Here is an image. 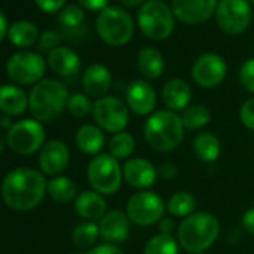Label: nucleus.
<instances>
[{"label":"nucleus","instance_id":"1","mask_svg":"<svg viewBox=\"0 0 254 254\" xmlns=\"http://www.w3.org/2000/svg\"><path fill=\"white\" fill-rule=\"evenodd\" d=\"M45 177L29 168L11 171L2 184V197L5 203L15 211H30L36 208L47 191Z\"/></svg>","mask_w":254,"mask_h":254},{"label":"nucleus","instance_id":"2","mask_svg":"<svg viewBox=\"0 0 254 254\" xmlns=\"http://www.w3.org/2000/svg\"><path fill=\"white\" fill-rule=\"evenodd\" d=\"M145 141L153 150L169 153L177 150L184 139V124L177 112L162 109L153 112L144 126Z\"/></svg>","mask_w":254,"mask_h":254},{"label":"nucleus","instance_id":"3","mask_svg":"<svg viewBox=\"0 0 254 254\" xmlns=\"http://www.w3.org/2000/svg\"><path fill=\"white\" fill-rule=\"evenodd\" d=\"M218 220L209 212H193L183 218L177 229L178 244L189 253L197 254L208 250L218 238Z\"/></svg>","mask_w":254,"mask_h":254},{"label":"nucleus","instance_id":"4","mask_svg":"<svg viewBox=\"0 0 254 254\" xmlns=\"http://www.w3.org/2000/svg\"><path fill=\"white\" fill-rule=\"evenodd\" d=\"M67 90L56 79L39 81L29 96V108L35 120L39 123L56 120L67 105Z\"/></svg>","mask_w":254,"mask_h":254},{"label":"nucleus","instance_id":"5","mask_svg":"<svg viewBox=\"0 0 254 254\" xmlns=\"http://www.w3.org/2000/svg\"><path fill=\"white\" fill-rule=\"evenodd\" d=\"M99 38L109 47H124L135 35V21L123 8L108 6L99 12L96 20Z\"/></svg>","mask_w":254,"mask_h":254},{"label":"nucleus","instance_id":"6","mask_svg":"<svg viewBox=\"0 0 254 254\" xmlns=\"http://www.w3.org/2000/svg\"><path fill=\"white\" fill-rule=\"evenodd\" d=\"M138 24L147 38L163 41L174 32L175 15L162 0H147L138 11Z\"/></svg>","mask_w":254,"mask_h":254},{"label":"nucleus","instance_id":"7","mask_svg":"<svg viewBox=\"0 0 254 254\" xmlns=\"http://www.w3.org/2000/svg\"><path fill=\"white\" fill-rule=\"evenodd\" d=\"M87 177L94 191L100 194H114L121 187L123 169L118 160L111 154H97L88 163Z\"/></svg>","mask_w":254,"mask_h":254},{"label":"nucleus","instance_id":"8","mask_svg":"<svg viewBox=\"0 0 254 254\" xmlns=\"http://www.w3.org/2000/svg\"><path fill=\"white\" fill-rule=\"evenodd\" d=\"M165 209L166 205L157 193L142 190L129 199L126 214L138 226H153L163 218Z\"/></svg>","mask_w":254,"mask_h":254},{"label":"nucleus","instance_id":"9","mask_svg":"<svg viewBox=\"0 0 254 254\" xmlns=\"http://www.w3.org/2000/svg\"><path fill=\"white\" fill-rule=\"evenodd\" d=\"M93 115L100 129L111 133L124 132L130 120L129 106L121 99L114 96H105L102 99H97L93 106Z\"/></svg>","mask_w":254,"mask_h":254},{"label":"nucleus","instance_id":"10","mask_svg":"<svg viewBox=\"0 0 254 254\" xmlns=\"http://www.w3.org/2000/svg\"><path fill=\"white\" fill-rule=\"evenodd\" d=\"M45 129L38 120H21L8 132V145L18 154L27 156L42 148Z\"/></svg>","mask_w":254,"mask_h":254},{"label":"nucleus","instance_id":"11","mask_svg":"<svg viewBox=\"0 0 254 254\" xmlns=\"http://www.w3.org/2000/svg\"><path fill=\"white\" fill-rule=\"evenodd\" d=\"M215 18L218 27L232 36L244 33L251 23V8L248 0H220Z\"/></svg>","mask_w":254,"mask_h":254},{"label":"nucleus","instance_id":"12","mask_svg":"<svg viewBox=\"0 0 254 254\" xmlns=\"http://www.w3.org/2000/svg\"><path fill=\"white\" fill-rule=\"evenodd\" d=\"M6 72L9 78L18 84H35L45 73V62L36 53H17L9 59L6 64Z\"/></svg>","mask_w":254,"mask_h":254},{"label":"nucleus","instance_id":"13","mask_svg":"<svg viewBox=\"0 0 254 254\" xmlns=\"http://www.w3.org/2000/svg\"><path fill=\"white\" fill-rule=\"evenodd\" d=\"M226 72L227 66L221 56L215 53H205L193 63L191 78L202 88H214L223 82Z\"/></svg>","mask_w":254,"mask_h":254},{"label":"nucleus","instance_id":"14","mask_svg":"<svg viewBox=\"0 0 254 254\" xmlns=\"http://www.w3.org/2000/svg\"><path fill=\"white\" fill-rule=\"evenodd\" d=\"M217 0H172V12L184 24L208 21L217 11Z\"/></svg>","mask_w":254,"mask_h":254},{"label":"nucleus","instance_id":"15","mask_svg":"<svg viewBox=\"0 0 254 254\" xmlns=\"http://www.w3.org/2000/svg\"><path fill=\"white\" fill-rule=\"evenodd\" d=\"M126 102L130 111L138 115H150L156 109L157 96L151 84L144 79H136L126 90Z\"/></svg>","mask_w":254,"mask_h":254},{"label":"nucleus","instance_id":"16","mask_svg":"<svg viewBox=\"0 0 254 254\" xmlns=\"http://www.w3.org/2000/svg\"><path fill=\"white\" fill-rule=\"evenodd\" d=\"M130 218L126 212L114 209L106 212L99 220V233L106 244H120L124 242L130 235Z\"/></svg>","mask_w":254,"mask_h":254},{"label":"nucleus","instance_id":"17","mask_svg":"<svg viewBox=\"0 0 254 254\" xmlns=\"http://www.w3.org/2000/svg\"><path fill=\"white\" fill-rule=\"evenodd\" d=\"M124 181L135 189H148L157 180V169L145 159H130L123 166Z\"/></svg>","mask_w":254,"mask_h":254},{"label":"nucleus","instance_id":"18","mask_svg":"<svg viewBox=\"0 0 254 254\" xmlns=\"http://www.w3.org/2000/svg\"><path fill=\"white\" fill-rule=\"evenodd\" d=\"M69 163V150L62 141H50L41 148L39 166L47 175H59Z\"/></svg>","mask_w":254,"mask_h":254},{"label":"nucleus","instance_id":"19","mask_svg":"<svg viewBox=\"0 0 254 254\" xmlns=\"http://www.w3.org/2000/svg\"><path fill=\"white\" fill-rule=\"evenodd\" d=\"M111 72L106 66L96 63L87 67V70L82 75V87L90 97L102 99L106 96L111 87Z\"/></svg>","mask_w":254,"mask_h":254},{"label":"nucleus","instance_id":"20","mask_svg":"<svg viewBox=\"0 0 254 254\" xmlns=\"http://www.w3.org/2000/svg\"><path fill=\"white\" fill-rule=\"evenodd\" d=\"M162 97L169 111H172V112L184 111L190 106L191 88L184 79L172 78L163 85Z\"/></svg>","mask_w":254,"mask_h":254},{"label":"nucleus","instance_id":"21","mask_svg":"<svg viewBox=\"0 0 254 254\" xmlns=\"http://www.w3.org/2000/svg\"><path fill=\"white\" fill-rule=\"evenodd\" d=\"M59 26L62 33L70 41H81L87 35L85 14L79 6L75 5L62 9L59 15Z\"/></svg>","mask_w":254,"mask_h":254},{"label":"nucleus","instance_id":"22","mask_svg":"<svg viewBox=\"0 0 254 254\" xmlns=\"http://www.w3.org/2000/svg\"><path fill=\"white\" fill-rule=\"evenodd\" d=\"M75 211L85 221H96L106 214V202L100 193L85 190L76 196Z\"/></svg>","mask_w":254,"mask_h":254},{"label":"nucleus","instance_id":"23","mask_svg":"<svg viewBox=\"0 0 254 254\" xmlns=\"http://www.w3.org/2000/svg\"><path fill=\"white\" fill-rule=\"evenodd\" d=\"M48 64L60 76H72L81 67L79 56L67 48V47H57L48 54Z\"/></svg>","mask_w":254,"mask_h":254},{"label":"nucleus","instance_id":"24","mask_svg":"<svg viewBox=\"0 0 254 254\" xmlns=\"http://www.w3.org/2000/svg\"><path fill=\"white\" fill-rule=\"evenodd\" d=\"M75 142L82 153L97 156L105 147V135L100 127L94 124H84L76 132Z\"/></svg>","mask_w":254,"mask_h":254},{"label":"nucleus","instance_id":"25","mask_svg":"<svg viewBox=\"0 0 254 254\" xmlns=\"http://www.w3.org/2000/svg\"><path fill=\"white\" fill-rule=\"evenodd\" d=\"M29 106V99L26 93L15 85L0 87V111L6 117L21 115Z\"/></svg>","mask_w":254,"mask_h":254},{"label":"nucleus","instance_id":"26","mask_svg":"<svg viewBox=\"0 0 254 254\" xmlns=\"http://www.w3.org/2000/svg\"><path fill=\"white\" fill-rule=\"evenodd\" d=\"M138 67L147 79H157L165 72V59L157 48L144 47L138 53Z\"/></svg>","mask_w":254,"mask_h":254},{"label":"nucleus","instance_id":"27","mask_svg":"<svg viewBox=\"0 0 254 254\" xmlns=\"http://www.w3.org/2000/svg\"><path fill=\"white\" fill-rule=\"evenodd\" d=\"M193 151L197 156V159L205 163L215 162L221 153L220 139L215 135H212L211 132L199 133L193 141Z\"/></svg>","mask_w":254,"mask_h":254},{"label":"nucleus","instance_id":"28","mask_svg":"<svg viewBox=\"0 0 254 254\" xmlns=\"http://www.w3.org/2000/svg\"><path fill=\"white\" fill-rule=\"evenodd\" d=\"M47 191L57 203H69L70 200L76 199V186L67 177L53 178L47 186Z\"/></svg>","mask_w":254,"mask_h":254},{"label":"nucleus","instance_id":"29","mask_svg":"<svg viewBox=\"0 0 254 254\" xmlns=\"http://www.w3.org/2000/svg\"><path fill=\"white\" fill-rule=\"evenodd\" d=\"M8 36L15 47L27 48L38 41V29L30 21H17L9 27Z\"/></svg>","mask_w":254,"mask_h":254},{"label":"nucleus","instance_id":"30","mask_svg":"<svg viewBox=\"0 0 254 254\" xmlns=\"http://www.w3.org/2000/svg\"><path fill=\"white\" fill-rule=\"evenodd\" d=\"M196 208V199L193 194H190L189 191H177L174 193L168 203H166V209L171 215L174 217H189L193 214Z\"/></svg>","mask_w":254,"mask_h":254},{"label":"nucleus","instance_id":"31","mask_svg":"<svg viewBox=\"0 0 254 254\" xmlns=\"http://www.w3.org/2000/svg\"><path fill=\"white\" fill-rule=\"evenodd\" d=\"M109 154L117 160H126L129 159L135 151V139L130 133L120 132L115 133L109 141Z\"/></svg>","mask_w":254,"mask_h":254},{"label":"nucleus","instance_id":"32","mask_svg":"<svg viewBox=\"0 0 254 254\" xmlns=\"http://www.w3.org/2000/svg\"><path fill=\"white\" fill-rule=\"evenodd\" d=\"M184 127L190 130H197L202 129L211 121V112L206 106L203 105H190L187 109L183 111L181 115Z\"/></svg>","mask_w":254,"mask_h":254},{"label":"nucleus","instance_id":"33","mask_svg":"<svg viewBox=\"0 0 254 254\" xmlns=\"http://www.w3.org/2000/svg\"><path fill=\"white\" fill-rule=\"evenodd\" d=\"M97 236H100L99 233V224H96L94 221H84L79 223L73 232H72V239L73 244L79 248H88L93 247L97 241Z\"/></svg>","mask_w":254,"mask_h":254},{"label":"nucleus","instance_id":"34","mask_svg":"<svg viewBox=\"0 0 254 254\" xmlns=\"http://www.w3.org/2000/svg\"><path fill=\"white\" fill-rule=\"evenodd\" d=\"M144 254H178V241L171 235L159 233L145 244Z\"/></svg>","mask_w":254,"mask_h":254},{"label":"nucleus","instance_id":"35","mask_svg":"<svg viewBox=\"0 0 254 254\" xmlns=\"http://www.w3.org/2000/svg\"><path fill=\"white\" fill-rule=\"evenodd\" d=\"M93 103L91 100L88 99V96L85 94H81V93H76V94H72L69 96L67 99V111L73 115V117H78V118H84L87 117L90 112H93Z\"/></svg>","mask_w":254,"mask_h":254},{"label":"nucleus","instance_id":"36","mask_svg":"<svg viewBox=\"0 0 254 254\" xmlns=\"http://www.w3.org/2000/svg\"><path fill=\"white\" fill-rule=\"evenodd\" d=\"M239 82L247 91L254 93V59H248L242 63L239 69Z\"/></svg>","mask_w":254,"mask_h":254},{"label":"nucleus","instance_id":"37","mask_svg":"<svg viewBox=\"0 0 254 254\" xmlns=\"http://www.w3.org/2000/svg\"><path fill=\"white\" fill-rule=\"evenodd\" d=\"M62 41V35L56 30H47L44 35L39 38V50L41 51H53L54 48L59 47Z\"/></svg>","mask_w":254,"mask_h":254},{"label":"nucleus","instance_id":"38","mask_svg":"<svg viewBox=\"0 0 254 254\" xmlns=\"http://www.w3.org/2000/svg\"><path fill=\"white\" fill-rule=\"evenodd\" d=\"M239 117L247 129L254 132V97L244 102V105L241 106V111H239Z\"/></svg>","mask_w":254,"mask_h":254},{"label":"nucleus","instance_id":"39","mask_svg":"<svg viewBox=\"0 0 254 254\" xmlns=\"http://www.w3.org/2000/svg\"><path fill=\"white\" fill-rule=\"evenodd\" d=\"M36 5L44 11V12H48V14H54L57 11H60L64 3H66V0H35Z\"/></svg>","mask_w":254,"mask_h":254},{"label":"nucleus","instance_id":"40","mask_svg":"<svg viewBox=\"0 0 254 254\" xmlns=\"http://www.w3.org/2000/svg\"><path fill=\"white\" fill-rule=\"evenodd\" d=\"M87 254H124V251L114 244L105 242V244H100L97 247H93Z\"/></svg>","mask_w":254,"mask_h":254},{"label":"nucleus","instance_id":"41","mask_svg":"<svg viewBox=\"0 0 254 254\" xmlns=\"http://www.w3.org/2000/svg\"><path fill=\"white\" fill-rule=\"evenodd\" d=\"M79 5L88 11H103L108 8L109 0H78Z\"/></svg>","mask_w":254,"mask_h":254},{"label":"nucleus","instance_id":"42","mask_svg":"<svg viewBox=\"0 0 254 254\" xmlns=\"http://www.w3.org/2000/svg\"><path fill=\"white\" fill-rule=\"evenodd\" d=\"M242 226H244V229H245L248 233L254 235V208H250V209L242 215Z\"/></svg>","mask_w":254,"mask_h":254},{"label":"nucleus","instance_id":"43","mask_svg":"<svg viewBox=\"0 0 254 254\" xmlns=\"http://www.w3.org/2000/svg\"><path fill=\"white\" fill-rule=\"evenodd\" d=\"M175 174H177V168H175L172 163H163V165L157 169V175H159L160 178H165V180L172 178Z\"/></svg>","mask_w":254,"mask_h":254},{"label":"nucleus","instance_id":"44","mask_svg":"<svg viewBox=\"0 0 254 254\" xmlns=\"http://www.w3.org/2000/svg\"><path fill=\"white\" fill-rule=\"evenodd\" d=\"M159 227H160V232H162V233L171 235V232H172V229L175 227V224H174V220H172V218L163 217V218L159 221Z\"/></svg>","mask_w":254,"mask_h":254},{"label":"nucleus","instance_id":"45","mask_svg":"<svg viewBox=\"0 0 254 254\" xmlns=\"http://www.w3.org/2000/svg\"><path fill=\"white\" fill-rule=\"evenodd\" d=\"M118 2L124 8H136V6H142L147 0H118Z\"/></svg>","mask_w":254,"mask_h":254},{"label":"nucleus","instance_id":"46","mask_svg":"<svg viewBox=\"0 0 254 254\" xmlns=\"http://www.w3.org/2000/svg\"><path fill=\"white\" fill-rule=\"evenodd\" d=\"M6 30H8V27H6V18H5V15L2 12H0V42H2V39L5 38Z\"/></svg>","mask_w":254,"mask_h":254},{"label":"nucleus","instance_id":"47","mask_svg":"<svg viewBox=\"0 0 254 254\" xmlns=\"http://www.w3.org/2000/svg\"><path fill=\"white\" fill-rule=\"evenodd\" d=\"M14 124H11V120H9V117H3L2 120H0V127L2 129H11Z\"/></svg>","mask_w":254,"mask_h":254},{"label":"nucleus","instance_id":"48","mask_svg":"<svg viewBox=\"0 0 254 254\" xmlns=\"http://www.w3.org/2000/svg\"><path fill=\"white\" fill-rule=\"evenodd\" d=\"M5 147H6V144H5V139L0 136V154H2L3 151H5Z\"/></svg>","mask_w":254,"mask_h":254},{"label":"nucleus","instance_id":"49","mask_svg":"<svg viewBox=\"0 0 254 254\" xmlns=\"http://www.w3.org/2000/svg\"><path fill=\"white\" fill-rule=\"evenodd\" d=\"M248 2H251V3H254V0H248Z\"/></svg>","mask_w":254,"mask_h":254},{"label":"nucleus","instance_id":"50","mask_svg":"<svg viewBox=\"0 0 254 254\" xmlns=\"http://www.w3.org/2000/svg\"><path fill=\"white\" fill-rule=\"evenodd\" d=\"M197 254H205V253H197Z\"/></svg>","mask_w":254,"mask_h":254}]
</instances>
